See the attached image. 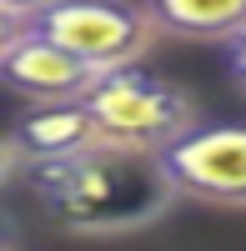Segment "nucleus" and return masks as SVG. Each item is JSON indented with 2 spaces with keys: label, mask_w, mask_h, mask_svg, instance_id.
I'll use <instances>...</instances> for the list:
<instances>
[{
  "label": "nucleus",
  "mask_w": 246,
  "mask_h": 251,
  "mask_svg": "<svg viewBox=\"0 0 246 251\" xmlns=\"http://www.w3.org/2000/svg\"><path fill=\"white\" fill-rule=\"evenodd\" d=\"M226 75H231V86L246 96V30L226 40Z\"/></svg>",
  "instance_id": "8"
},
{
  "label": "nucleus",
  "mask_w": 246,
  "mask_h": 251,
  "mask_svg": "<svg viewBox=\"0 0 246 251\" xmlns=\"http://www.w3.org/2000/svg\"><path fill=\"white\" fill-rule=\"evenodd\" d=\"M100 80L96 66H86L80 55H71L60 40L46 30L25 25L5 50H0V86L15 91L20 100H66V96H86Z\"/></svg>",
  "instance_id": "5"
},
{
  "label": "nucleus",
  "mask_w": 246,
  "mask_h": 251,
  "mask_svg": "<svg viewBox=\"0 0 246 251\" xmlns=\"http://www.w3.org/2000/svg\"><path fill=\"white\" fill-rule=\"evenodd\" d=\"M30 25L60 40L71 55H80L100 75L116 66H136L156 46V25L141 10V0H55Z\"/></svg>",
  "instance_id": "3"
},
{
  "label": "nucleus",
  "mask_w": 246,
  "mask_h": 251,
  "mask_svg": "<svg viewBox=\"0 0 246 251\" xmlns=\"http://www.w3.org/2000/svg\"><path fill=\"white\" fill-rule=\"evenodd\" d=\"M46 5H55V0H0V10H10V15H20V20H35Z\"/></svg>",
  "instance_id": "9"
},
{
  "label": "nucleus",
  "mask_w": 246,
  "mask_h": 251,
  "mask_svg": "<svg viewBox=\"0 0 246 251\" xmlns=\"http://www.w3.org/2000/svg\"><path fill=\"white\" fill-rule=\"evenodd\" d=\"M156 35L196 40V46H226L246 30V0H141Z\"/></svg>",
  "instance_id": "7"
},
{
  "label": "nucleus",
  "mask_w": 246,
  "mask_h": 251,
  "mask_svg": "<svg viewBox=\"0 0 246 251\" xmlns=\"http://www.w3.org/2000/svg\"><path fill=\"white\" fill-rule=\"evenodd\" d=\"M181 201L246 211V121L226 126H191L166 151H156Z\"/></svg>",
  "instance_id": "4"
},
{
  "label": "nucleus",
  "mask_w": 246,
  "mask_h": 251,
  "mask_svg": "<svg viewBox=\"0 0 246 251\" xmlns=\"http://www.w3.org/2000/svg\"><path fill=\"white\" fill-rule=\"evenodd\" d=\"M25 236H20V226H15V216H5L0 211V251H10V246H20Z\"/></svg>",
  "instance_id": "12"
},
{
  "label": "nucleus",
  "mask_w": 246,
  "mask_h": 251,
  "mask_svg": "<svg viewBox=\"0 0 246 251\" xmlns=\"http://www.w3.org/2000/svg\"><path fill=\"white\" fill-rule=\"evenodd\" d=\"M15 171H20V156H15V146H10L5 136H0V186H5Z\"/></svg>",
  "instance_id": "11"
},
{
  "label": "nucleus",
  "mask_w": 246,
  "mask_h": 251,
  "mask_svg": "<svg viewBox=\"0 0 246 251\" xmlns=\"http://www.w3.org/2000/svg\"><path fill=\"white\" fill-rule=\"evenodd\" d=\"M25 25H30V20H20V15H10V10H0V50H5V46H10V40L25 30Z\"/></svg>",
  "instance_id": "10"
},
{
  "label": "nucleus",
  "mask_w": 246,
  "mask_h": 251,
  "mask_svg": "<svg viewBox=\"0 0 246 251\" xmlns=\"http://www.w3.org/2000/svg\"><path fill=\"white\" fill-rule=\"evenodd\" d=\"M5 141L15 146L20 166H50L100 146V126L86 106V96H66V100H25V111L10 121Z\"/></svg>",
  "instance_id": "6"
},
{
  "label": "nucleus",
  "mask_w": 246,
  "mask_h": 251,
  "mask_svg": "<svg viewBox=\"0 0 246 251\" xmlns=\"http://www.w3.org/2000/svg\"><path fill=\"white\" fill-rule=\"evenodd\" d=\"M30 191L71 236H131L181 201L156 151L100 141L80 156L30 166Z\"/></svg>",
  "instance_id": "1"
},
{
  "label": "nucleus",
  "mask_w": 246,
  "mask_h": 251,
  "mask_svg": "<svg viewBox=\"0 0 246 251\" xmlns=\"http://www.w3.org/2000/svg\"><path fill=\"white\" fill-rule=\"evenodd\" d=\"M86 106L111 146L131 151H166L176 136H186L201 121V106L186 86L136 66H116L86 91Z\"/></svg>",
  "instance_id": "2"
}]
</instances>
